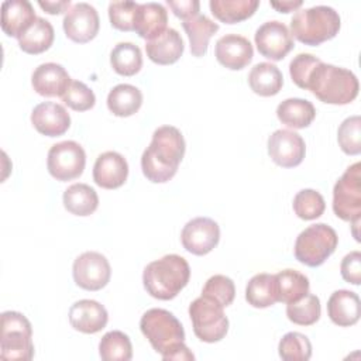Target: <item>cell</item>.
<instances>
[{
  "instance_id": "44",
  "label": "cell",
  "mask_w": 361,
  "mask_h": 361,
  "mask_svg": "<svg viewBox=\"0 0 361 361\" xmlns=\"http://www.w3.org/2000/svg\"><path fill=\"white\" fill-rule=\"evenodd\" d=\"M166 4L176 17L182 18V21L199 14L200 10V3L197 0H166Z\"/></svg>"
},
{
  "instance_id": "25",
  "label": "cell",
  "mask_w": 361,
  "mask_h": 361,
  "mask_svg": "<svg viewBox=\"0 0 361 361\" xmlns=\"http://www.w3.org/2000/svg\"><path fill=\"white\" fill-rule=\"evenodd\" d=\"M182 27L188 34L190 52L193 56H203L207 52L210 38L219 31V24L200 13L183 20Z\"/></svg>"
},
{
  "instance_id": "40",
  "label": "cell",
  "mask_w": 361,
  "mask_h": 361,
  "mask_svg": "<svg viewBox=\"0 0 361 361\" xmlns=\"http://www.w3.org/2000/svg\"><path fill=\"white\" fill-rule=\"evenodd\" d=\"M202 295L207 296L216 302H219L221 306H228L233 303L234 296H235V286L234 282L226 276V275H213L210 276L203 289H202Z\"/></svg>"
},
{
  "instance_id": "42",
  "label": "cell",
  "mask_w": 361,
  "mask_h": 361,
  "mask_svg": "<svg viewBox=\"0 0 361 361\" xmlns=\"http://www.w3.org/2000/svg\"><path fill=\"white\" fill-rule=\"evenodd\" d=\"M62 102L75 111L90 110L96 103V96L83 82L72 80L68 90L61 97Z\"/></svg>"
},
{
  "instance_id": "8",
  "label": "cell",
  "mask_w": 361,
  "mask_h": 361,
  "mask_svg": "<svg viewBox=\"0 0 361 361\" xmlns=\"http://www.w3.org/2000/svg\"><path fill=\"white\" fill-rule=\"evenodd\" d=\"M224 306L219 302L200 295L189 306V316L195 336L204 343H216L224 338L228 331V319Z\"/></svg>"
},
{
  "instance_id": "34",
  "label": "cell",
  "mask_w": 361,
  "mask_h": 361,
  "mask_svg": "<svg viewBox=\"0 0 361 361\" xmlns=\"http://www.w3.org/2000/svg\"><path fill=\"white\" fill-rule=\"evenodd\" d=\"M110 63L121 76H133L142 66V54L140 47L133 42H118L110 54Z\"/></svg>"
},
{
  "instance_id": "11",
  "label": "cell",
  "mask_w": 361,
  "mask_h": 361,
  "mask_svg": "<svg viewBox=\"0 0 361 361\" xmlns=\"http://www.w3.org/2000/svg\"><path fill=\"white\" fill-rule=\"evenodd\" d=\"M72 275L79 288L86 290H100L109 283L111 268L103 254L86 251L73 261Z\"/></svg>"
},
{
  "instance_id": "23",
  "label": "cell",
  "mask_w": 361,
  "mask_h": 361,
  "mask_svg": "<svg viewBox=\"0 0 361 361\" xmlns=\"http://www.w3.org/2000/svg\"><path fill=\"white\" fill-rule=\"evenodd\" d=\"M183 39L175 28H166L161 35L147 41V56L158 65H171L183 54Z\"/></svg>"
},
{
  "instance_id": "46",
  "label": "cell",
  "mask_w": 361,
  "mask_h": 361,
  "mask_svg": "<svg viewBox=\"0 0 361 361\" xmlns=\"http://www.w3.org/2000/svg\"><path fill=\"white\" fill-rule=\"evenodd\" d=\"M269 4H271V7L276 8L281 13H289V11L299 8L303 4V1L302 0H282V1H271Z\"/></svg>"
},
{
  "instance_id": "28",
  "label": "cell",
  "mask_w": 361,
  "mask_h": 361,
  "mask_svg": "<svg viewBox=\"0 0 361 361\" xmlns=\"http://www.w3.org/2000/svg\"><path fill=\"white\" fill-rule=\"evenodd\" d=\"M54 37L55 32L52 24L42 17H37L35 21L17 39L24 52L37 55L49 49L54 42Z\"/></svg>"
},
{
  "instance_id": "35",
  "label": "cell",
  "mask_w": 361,
  "mask_h": 361,
  "mask_svg": "<svg viewBox=\"0 0 361 361\" xmlns=\"http://www.w3.org/2000/svg\"><path fill=\"white\" fill-rule=\"evenodd\" d=\"M99 354L104 361H128L133 357L130 337L120 330L107 331L99 343Z\"/></svg>"
},
{
  "instance_id": "30",
  "label": "cell",
  "mask_w": 361,
  "mask_h": 361,
  "mask_svg": "<svg viewBox=\"0 0 361 361\" xmlns=\"http://www.w3.org/2000/svg\"><path fill=\"white\" fill-rule=\"evenodd\" d=\"M65 209L75 216H90L99 206L96 190L86 183L71 185L62 196Z\"/></svg>"
},
{
  "instance_id": "26",
  "label": "cell",
  "mask_w": 361,
  "mask_h": 361,
  "mask_svg": "<svg viewBox=\"0 0 361 361\" xmlns=\"http://www.w3.org/2000/svg\"><path fill=\"white\" fill-rule=\"evenodd\" d=\"M248 85L251 90L259 96H275L282 89L283 76L276 65L271 62H259L251 68L248 73Z\"/></svg>"
},
{
  "instance_id": "16",
  "label": "cell",
  "mask_w": 361,
  "mask_h": 361,
  "mask_svg": "<svg viewBox=\"0 0 361 361\" xmlns=\"http://www.w3.org/2000/svg\"><path fill=\"white\" fill-rule=\"evenodd\" d=\"M214 55L223 66L231 71H240L251 62L254 49L245 37L238 34H226L217 39Z\"/></svg>"
},
{
  "instance_id": "41",
  "label": "cell",
  "mask_w": 361,
  "mask_h": 361,
  "mask_svg": "<svg viewBox=\"0 0 361 361\" xmlns=\"http://www.w3.org/2000/svg\"><path fill=\"white\" fill-rule=\"evenodd\" d=\"M138 6L140 3L135 1H111L109 4L111 25L120 31H134Z\"/></svg>"
},
{
  "instance_id": "27",
  "label": "cell",
  "mask_w": 361,
  "mask_h": 361,
  "mask_svg": "<svg viewBox=\"0 0 361 361\" xmlns=\"http://www.w3.org/2000/svg\"><path fill=\"white\" fill-rule=\"evenodd\" d=\"M279 121L292 128H305L316 117V109L312 102L299 97H290L281 102L276 107Z\"/></svg>"
},
{
  "instance_id": "17",
  "label": "cell",
  "mask_w": 361,
  "mask_h": 361,
  "mask_svg": "<svg viewBox=\"0 0 361 361\" xmlns=\"http://www.w3.org/2000/svg\"><path fill=\"white\" fill-rule=\"evenodd\" d=\"M31 123L39 134L59 137L71 127V116L62 104L44 102L32 109Z\"/></svg>"
},
{
  "instance_id": "21",
  "label": "cell",
  "mask_w": 361,
  "mask_h": 361,
  "mask_svg": "<svg viewBox=\"0 0 361 361\" xmlns=\"http://www.w3.org/2000/svg\"><path fill=\"white\" fill-rule=\"evenodd\" d=\"M35 18L34 7L27 0H6L1 3V30L8 37L18 38Z\"/></svg>"
},
{
  "instance_id": "9",
  "label": "cell",
  "mask_w": 361,
  "mask_h": 361,
  "mask_svg": "<svg viewBox=\"0 0 361 361\" xmlns=\"http://www.w3.org/2000/svg\"><path fill=\"white\" fill-rule=\"evenodd\" d=\"M333 212L344 221L361 217V162H355L336 182L333 189Z\"/></svg>"
},
{
  "instance_id": "22",
  "label": "cell",
  "mask_w": 361,
  "mask_h": 361,
  "mask_svg": "<svg viewBox=\"0 0 361 361\" xmlns=\"http://www.w3.org/2000/svg\"><path fill=\"white\" fill-rule=\"evenodd\" d=\"M327 314L330 320L340 327H350L355 324L361 314L358 295L347 289L333 292L327 302Z\"/></svg>"
},
{
  "instance_id": "33",
  "label": "cell",
  "mask_w": 361,
  "mask_h": 361,
  "mask_svg": "<svg viewBox=\"0 0 361 361\" xmlns=\"http://www.w3.org/2000/svg\"><path fill=\"white\" fill-rule=\"evenodd\" d=\"M212 14L226 24H235L251 17L259 6L258 0H210Z\"/></svg>"
},
{
  "instance_id": "14",
  "label": "cell",
  "mask_w": 361,
  "mask_h": 361,
  "mask_svg": "<svg viewBox=\"0 0 361 361\" xmlns=\"http://www.w3.org/2000/svg\"><path fill=\"white\" fill-rule=\"evenodd\" d=\"M306 154L305 140L292 130L279 128L268 138V155L282 168L298 166Z\"/></svg>"
},
{
  "instance_id": "43",
  "label": "cell",
  "mask_w": 361,
  "mask_h": 361,
  "mask_svg": "<svg viewBox=\"0 0 361 361\" xmlns=\"http://www.w3.org/2000/svg\"><path fill=\"white\" fill-rule=\"evenodd\" d=\"M341 276L345 282L353 285H360L361 282V252L351 251L347 254L340 265Z\"/></svg>"
},
{
  "instance_id": "4",
  "label": "cell",
  "mask_w": 361,
  "mask_h": 361,
  "mask_svg": "<svg viewBox=\"0 0 361 361\" xmlns=\"http://www.w3.org/2000/svg\"><path fill=\"white\" fill-rule=\"evenodd\" d=\"M189 278V264L178 254H166L149 262L142 272L147 293L159 300L173 299L188 285Z\"/></svg>"
},
{
  "instance_id": "6",
  "label": "cell",
  "mask_w": 361,
  "mask_h": 361,
  "mask_svg": "<svg viewBox=\"0 0 361 361\" xmlns=\"http://www.w3.org/2000/svg\"><path fill=\"white\" fill-rule=\"evenodd\" d=\"M0 357L8 361H30L34 357L32 327L23 313L13 310L1 313Z\"/></svg>"
},
{
  "instance_id": "20",
  "label": "cell",
  "mask_w": 361,
  "mask_h": 361,
  "mask_svg": "<svg viewBox=\"0 0 361 361\" xmlns=\"http://www.w3.org/2000/svg\"><path fill=\"white\" fill-rule=\"evenodd\" d=\"M72 79L66 69L55 62L41 63L35 68L31 76V85L34 90L45 97L59 96L68 90Z\"/></svg>"
},
{
  "instance_id": "2",
  "label": "cell",
  "mask_w": 361,
  "mask_h": 361,
  "mask_svg": "<svg viewBox=\"0 0 361 361\" xmlns=\"http://www.w3.org/2000/svg\"><path fill=\"white\" fill-rule=\"evenodd\" d=\"M185 149V138L176 127H158L152 134L151 144L141 157L144 176L154 183L168 182L175 176Z\"/></svg>"
},
{
  "instance_id": "31",
  "label": "cell",
  "mask_w": 361,
  "mask_h": 361,
  "mask_svg": "<svg viewBox=\"0 0 361 361\" xmlns=\"http://www.w3.org/2000/svg\"><path fill=\"white\" fill-rule=\"evenodd\" d=\"M245 300L254 307H269L278 302L275 275L257 274L254 275L245 288Z\"/></svg>"
},
{
  "instance_id": "36",
  "label": "cell",
  "mask_w": 361,
  "mask_h": 361,
  "mask_svg": "<svg viewBox=\"0 0 361 361\" xmlns=\"http://www.w3.org/2000/svg\"><path fill=\"white\" fill-rule=\"evenodd\" d=\"M320 300L316 295L306 293L296 302L288 303L286 316L288 319L299 326H312L320 319Z\"/></svg>"
},
{
  "instance_id": "7",
  "label": "cell",
  "mask_w": 361,
  "mask_h": 361,
  "mask_svg": "<svg viewBox=\"0 0 361 361\" xmlns=\"http://www.w3.org/2000/svg\"><path fill=\"white\" fill-rule=\"evenodd\" d=\"M336 230L324 223H316L305 228L295 241V257L307 267L322 265L337 248Z\"/></svg>"
},
{
  "instance_id": "32",
  "label": "cell",
  "mask_w": 361,
  "mask_h": 361,
  "mask_svg": "<svg viewBox=\"0 0 361 361\" xmlns=\"http://www.w3.org/2000/svg\"><path fill=\"white\" fill-rule=\"evenodd\" d=\"M278 302L292 303L309 293V279L296 269H283L275 274Z\"/></svg>"
},
{
  "instance_id": "24",
  "label": "cell",
  "mask_w": 361,
  "mask_h": 361,
  "mask_svg": "<svg viewBox=\"0 0 361 361\" xmlns=\"http://www.w3.org/2000/svg\"><path fill=\"white\" fill-rule=\"evenodd\" d=\"M168 11L166 8L155 1L142 3L138 6L134 31L144 39L149 41L161 35L166 30Z\"/></svg>"
},
{
  "instance_id": "29",
  "label": "cell",
  "mask_w": 361,
  "mask_h": 361,
  "mask_svg": "<svg viewBox=\"0 0 361 361\" xmlns=\"http://www.w3.org/2000/svg\"><path fill=\"white\" fill-rule=\"evenodd\" d=\"M142 104V93L138 87L120 83L107 94V107L117 117H128L135 114Z\"/></svg>"
},
{
  "instance_id": "12",
  "label": "cell",
  "mask_w": 361,
  "mask_h": 361,
  "mask_svg": "<svg viewBox=\"0 0 361 361\" xmlns=\"http://www.w3.org/2000/svg\"><path fill=\"white\" fill-rule=\"evenodd\" d=\"M254 41L258 52L271 61L283 59L293 48L290 31L278 20H271L259 25L254 34Z\"/></svg>"
},
{
  "instance_id": "45",
  "label": "cell",
  "mask_w": 361,
  "mask_h": 361,
  "mask_svg": "<svg viewBox=\"0 0 361 361\" xmlns=\"http://www.w3.org/2000/svg\"><path fill=\"white\" fill-rule=\"evenodd\" d=\"M38 4L42 10H45L49 14H61L63 11L66 13L72 7L71 0H59V1H48V0L42 1V0H39Z\"/></svg>"
},
{
  "instance_id": "10",
  "label": "cell",
  "mask_w": 361,
  "mask_h": 361,
  "mask_svg": "<svg viewBox=\"0 0 361 361\" xmlns=\"http://www.w3.org/2000/svg\"><path fill=\"white\" fill-rule=\"evenodd\" d=\"M86 154L80 144L68 140L54 144L47 157V168L52 178L61 182L72 180L83 173Z\"/></svg>"
},
{
  "instance_id": "39",
  "label": "cell",
  "mask_w": 361,
  "mask_h": 361,
  "mask_svg": "<svg viewBox=\"0 0 361 361\" xmlns=\"http://www.w3.org/2000/svg\"><path fill=\"white\" fill-rule=\"evenodd\" d=\"M337 141L343 152L347 155H358L361 152V118L360 116L347 117L338 127Z\"/></svg>"
},
{
  "instance_id": "19",
  "label": "cell",
  "mask_w": 361,
  "mask_h": 361,
  "mask_svg": "<svg viewBox=\"0 0 361 361\" xmlns=\"http://www.w3.org/2000/svg\"><path fill=\"white\" fill-rule=\"evenodd\" d=\"M71 326L85 334H94L106 327L109 314L106 307L93 299L75 302L69 309Z\"/></svg>"
},
{
  "instance_id": "13",
  "label": "cell",
  "mask_w": 361,
  "mask_h": 361,
  "mask_svg": "<svg viewBox=\"0 0 361 361\" xmlns=\"http://www.w3.org/2000/svg\"><path fill=\"white\" fill-rule=\"evenodd\" d=\"M220 240V227L210 217H196L189 220L180 233L183 248L193 255L209 254Z\"/></svg>"
},
{
  "instance_id": "15",
  "label": "cell",
  "mask_w": 361,
  "mask_h": 361,
  "mask_svg": "<svg viewBox=\"0 0 361 361\" xmlns=\"http://www.w3.org/2000/svg\"><path fill=\"white\" fill-rule=\"evenodd\" d=\"M99 27V14L96 8L89 3H76L65 13L63 31L65 35L73 42H89L97 35Z\"/></svg>"
},
{
  "instance_id": "5",
  "label": "cell",
  "mask_w": 361,
  "mask_h": 361,
  "mask_svg": "<svg viewBox=\"0 0 361 361\" xmlns=\"http://www.w3.org/2000/svg\"><path fill=\"white\" fill-rule=\"evenodd\" d=\"M338 13L329 6L298 10L290 20V35L305 45H319L334 38L340 31Z\"/></svg>"
},
{
  "instance_id": "3",
  "label": "cell",
  "mask_w": 361,
  "mask_h": 361,
  "mask_svg": "<svg viewBox=\"0 0 361 361\" xmlns=\"http://www.w3.org/2000/svg\"><path fill=\"white\" fill-rule=\"evenodd\" d=\"M141 333L152 348L165 361H193L195 355L185 345V330L182 323L169 312L159 307L147 310L140 320Z\"/></svg>"
},
{
  "instance_id": "1",
  "label": "cell",
  "mask_w": 361,
  "mask_h": 361,
  "mask_svg": "<svg viewBox=\"0 0 361 361\" xmlns=\"http://www.w3.org/2000/svg\"><path fill=\"white\" fill-rule=\"evenodd\" d=\"M289 75L298 87L327 104H348L358 96L360 83L351 71L324 63L312 54H298L289 63Z\"/></svg>"
},
{
  "instance_id": "18",
  "label": "cell",
  "mask_w": 361,
  "mask_h": 361,
  "mask_svg": "<svg viewBox=\"0 0 361 361\" xmlns=\"http://www.w3.org/2000/svg\"><path fill=\"white\" fill-rule=\"evenodd\" d=\"M128 164L116 151H106L96 158L93 165V180L103 189H117L127 180Z\"/></svg>"
},
{
  "instance_id": "37",
  "label": "cell",
  "mask_w": 361,
  "mask_h": 361,
  "mask_svg": "<svg viewBox=\"0 0 361 361\" xmlns=\"http://www.w3.org/2000/svg\"><path fill=\"white\" fill-rule=\"evenodd\" d=\"M278 353L283 361H307L312 357V344L305 334L289 331L281 338Z\"/></svg>"
},
{
  "instance_id": "38",
  "label": "cell",
  "mask_w": 361,
  "mask_h": 361,
  "mask_svg": "<svg viewBox=\"0 0 361 361\" xmlns=\"http://www.w3.org/2000/svg\"><path fill=\"white\" fill-rule=\"evenodd\" d=\"M293 212L302 220H314L326 209L323 196L314 189H302L293 197Z\"/></svg>"
}]
</instances>
